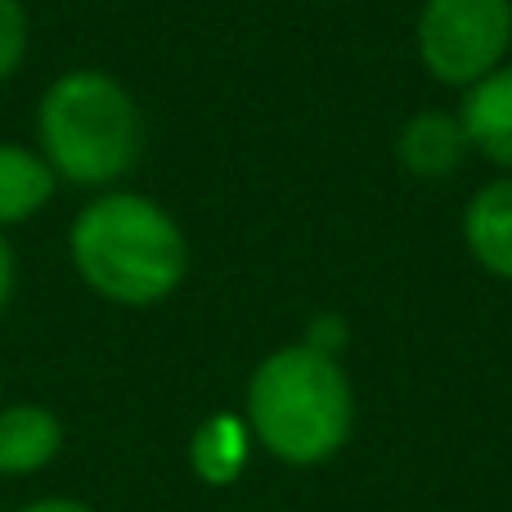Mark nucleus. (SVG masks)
<instances>
[{
  "instance_id": "1a4fd4ad",
  "label": "nucleus",
  "mask_w": 512,
  "mask_h": 512,
  "mask_svg": "<svg viewBox=\"0 0 512 512\" xmlns=\"http://www.w3.org/2000/svg\"><path fill=\"white\" fill-rule=\"evenodd\" d=\"M59 189V176L50 171V162L41 158L36 144L0 140V234L36 221Z\"/></svg>"
},
{
  "instance_id": "f03ea898",
  "label": "nucleus",
  "mask_w": 512,
  "mask_h": 512,
  "mask_svg": "<svg viewBox=\"0 0 512 512\" xmlns=\"http://www.w3.org/2000/svg\"><path fill=\"white\" fill-rule=\"evenodd\" d=\"M36 149L59 185L104 194L144 158V108L108 68H68L36 99Z\"/></svg>"
},
{
  "instance_id": "9b49d317",
  "label": "nucleus",
  "mask_w": 512,
  "mask_h": 512,
  "mask_svg": "<svg viewBox=\"0 0 512 512\" xmlns=\"http://www.w3.org/2000/svg\"><path fill=\"white\" fill-rule=\"evenodd\" d=\"M32 54V9L23 0H0V86L23 72Z\"/></svg>"
},
{
  "instance_id": "f257e3e1",
  "label": "nucleus",
  "mask_w": 512,
  "mask_h": 512,
  "mask_svg": "<svg viewBox=\"0 0 512 512\" xmlns=\"http://www.w3.org/2000/svg\"><path fill=\"white\" fill-rule=\"evenodd\" d=\"M68 261L86 292L122 310H149L189 279V234L167 203L140 189H104L68 225Z\"/></svg>"
},
{
  "instance_id": "20e7f679",
  "label": "nucleus",
  "mask_w": 512,
  "mask_h": 512,
  "mask_svg": "<svg viewBox=\"0 0 512 512\" xmlns=\"http://www.w3.org/2000/svg\"><path fill=\"white\" fill-rule=\"evenodd\" d=\"M414 54L445 90H468L512 59V0H423Z\"/></svg>"
},
{
  "instance_id": "0eeeda50",
  "label": "nucleus",
  "mask_w": 512,
  "mask_h": 512,
  "mask_svg": "<svg viewBox=\"0 0 512 512\" xmlns=\"http://www.w3.org/2000/svg\"><path fill=\"white\" fill-rule=\"evenodd\" d=\"M463 248L499 283H512V176H495L463 203Z\"/></svg>"
},
{
  "instance_id": "9d476101",
  "label": "nucleus",
  "mask_w": 512,
  "mask_h": 512,
  "mask_svg": "<svg viewBox=\"0 0 512 512\" xmlns=\"http://www.w3.org/2000/svg\"><path fill=\"white\" fill-rule=\"evenodd\" d=\"M252 432L243 423V414H212L194 427L189 436V468L203 486H230L243 477L252 454Z\"/></svg>"
},
{
  "instance_id": "4468645a",
  "label": "nucleus",
  "mask_w": 512,
  "mask_h": 512,
  "mask_svg": "<svg viewBox=\"0 0 512 512\" xmlns=\"http://www.w3.org/2000/svg\"><path fill=\"white\" fill-rule=\"evenodd\" d=\"M18 512H99V508L86 504V499H72V495H45V499H32V504H23Z\"/></svg>"
},
{
  "instance_id": "423d86ee",
  "label": "nucleus",
  "mask_w": 512,
  "mask_h": 512,
  "mask_svg": "<svg viewBox=\"0 0 512 512\" xmlns=\"http://www.w3.org/2000/svg\"><path fill=\"white\" fill-rule=\"evenodd\" d=\"M459 122L477 158H486L499 176H512V59L463 90Z\"/></svg>"
},
{
  "instance_id": "39448f33",
  "label": "nucleus",
  "mask_w": 512,
  "mask_h": 512,
  "mask_svg": "<svg viewBox=\"0 0 512 512\" xmlns=\"http://www.w3.org/2000/svg\"><path fill=\"white\" fill-rule=\"evenodd\" d=\"M468 158H472V144L459 113L423 108V113H414L396 131V167L409 180H423V185L450 180Z\"/></svg>"
},
{
  "instance_id": "f8f14e48",
  "label": "nucleus",
  "mask_w": 512,
  "mask_h": 512,
  "mask_svg": "<svg viewBox=\"0 0 512 512\" xmlns=\"http://www.w3.org/2000/svg\"><path fill=\"white\" fill-rule=\"evenodd\" d=\"M306 346H315V351H324V355H342V346H346V319L342 315H315L306 324V337H301Z\"/></svg>"
},
{
  "instance_id": "ddd939ff",
  "label": "nucleus",
  "mask_w": 512,
  "mask_h": 512,
  "mask_svg": "<svg viewBox=\"0 0 512 512\" xmlns=\"http://www.w3.org/2000/svg\"><path fill=\"white\" fill-rule=\"evenodd\" d=\"M14 292H18V252L9 243V234H0V315L9 310Z\"/></svg>"
},
{
  "instance_id": "7ed1b4c3",
  "label": "nucleus",
  "mask_w": 512,
  "mask_h": 512,
  "mask_svg": "<svg viewBox=\"0 0 512 512\" xmlns=\"http://www.w3.org/2000/svg\"><path fill=\"white\" fill-rule=\"evenodd\" d=\"M243 423L252 441L288 468L328 463L355 427V391L342 360L306 342L270 351L243 391Z\"/></svg>"
},
{
  "instance_id": "6e6552de",
  "label": "nucleus",
  "mask_w": 512,
  "mask_h": 512,
  "mask_svg": "<svg viewBox=\"0 0 512 512\" xmlns=\"http://www.w3.org/2000/svg\"><path fill=\"white\" fill-rule=\"evenodd\" d=\"M68 427L50 405L18 400L0 409V477H36L63 454Z\"/></svg>"
}]
</instances>
